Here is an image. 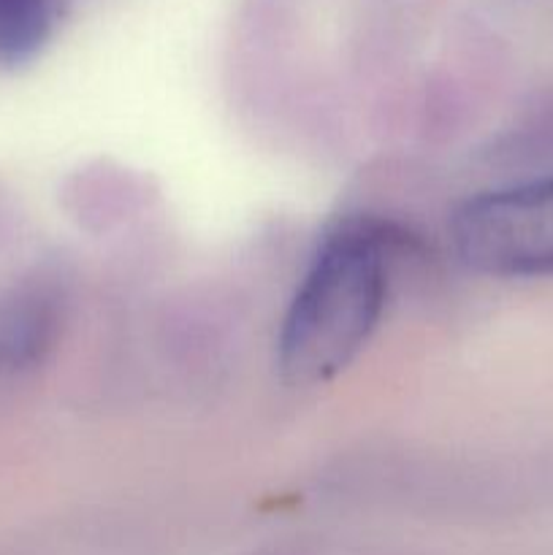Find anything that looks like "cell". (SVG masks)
Wrapping results in <instances>:
<instances>
[{
  "label": "cell",
  "mask_w": 553,
  "mask_h": 555,
  "mask_svg": "<svg viewBox=\"0 0 553 555\" xmlns=\"http://www.w3.org/2000/svg\"><path fill=\"white\" fill-rule=\"evenodd\" d=\"M396 236L374 220H347L320 244L276 339V363L296 388L350 366L383 320Z\"/></svg>",
  "instance_id": "obj_1"
},
{
  "label": "cell",
  "mask_w": 553,
  "mask_h": 555,
  "mask_svg": "<svg viewBox=\"0 0 553 555\" xmlns=\"http://www.w3.org/2000/svg\"><path fill=\"white\" fill-rule=\"evenodd\" d=\"M450 233L477 274L553 276V179L475 195L453 215Z\"/></svg>",
  "instance_id": "obj_2"
},
{
  "label": "cell",
  "mask_w": 553,
  "mask_h": 555,
  "mask_svg": "<svg viewBox=\"0 0 553 555\" xmlns=\"http://www.w3.org/2000/svg\"><path fill=\"white\" fill-rule=\"evenodd\" d=\"M63 0H0V63L36 57L57 30Z\"/></svg>",
  "instance_id": "obj_3"
}]
</instances>
